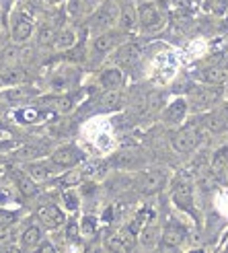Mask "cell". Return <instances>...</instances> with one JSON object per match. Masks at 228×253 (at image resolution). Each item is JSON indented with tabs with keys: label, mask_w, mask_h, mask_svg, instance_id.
I'll return each instance as SVG.
<instances>
[{
	"label": "cell",
	"mask_w": 228,
	"mask_h": 253,
	"mask_svg": "<svg viewBox=\"0 0 228 253\" xmlns=\"http://www.w3.org/2000/svg\"><path fill=\"white\" fill-rule=\"evenodd\" d=\"M39 95V88H35L27 83L23 84H15V86H8L4 91V99L10 101V103H21V101H29L33 97Z\"/></svg>",
	"instance_id": "cell-16"
},
{
	"label": "cell",
	"mask_w": 228,
	"mask_h": 253,
	"mask_svg": "<svg viewBox=\"0 0 228 253\" xmlns=\"http://www.w3.org/2000/svg\"><path fill=\"white\" fill-rule=\"evenodd\" d=\"M0 45H2V43H0Z\"/></svg>",
	"instance_id": "cell-37"
},
{
	"label": "cell",
	"mask_w": 228,
	"mask_h": 253,
	"mask_svg": "<svg viewBox=\"0 0 228 253\" xmlns=\"http://www.w3.org/2000/svg\"><path fill=\"white\" fill-rule=\"evenodd\" d=\"M66 235H68V239H76V237H80V222H68V226H66Z\"/></svg>",
	"instance_id": "cell-33"
},
{
	"label": "cell",
	"mask_w": 228,
	"mask_h": 253,
	"mask_svg": "<svg viewBox=\"0 0 228 253\" xmlns=\"http://www.w3.org/2000/svg\"><path fill=\"white\" fill-rule=\"evenodd\" d=\"M19 239V229L17 224H6L0 226V247H10Z\"/></svg>",
	"instance_id": "cell-24"
},
{
	"label": "cell",
	"mask_w": 228,
	"mask_h": 253,
	"mask_svg": "<svg viewBox=\"0 0 228 253\" xmlns=\"http://www.w3.org/2000/svg\"><path fill=\"white\" fill-rule=\"evenodd\" d=\"M35 216H37V220L41 222V226H45L47 231L60 229V226L64 224V220H66L64 210H62L58 204H54V202H43V204H39L37 210H35Z\"/></svg>",
	"instance_id": "cell-5"
},
{
	"label": "cell",
	"mask_w": 228,
	"mask_h": 253,
	"mask_svg": "<svg viewBox=\"0 0 228 253\" xmlns=\"http://www.w3.org/2000/svg\"><path fill=\"white\" fill-rule=\"evenodd\" d=\"M47 2H52V4H56V2H64V0H47Z\"/></svg>",
	"instance_id": "cell-35"
},
{
	"label": "cell",
	"mask_w": 228,
	"mask_h": 253,
	"mask_svg": "<svg viewBox=\"0 0 228 253\" xmlns=\"http://www.w3.org/2000/svg\"><path fill=\"white\" fill-rule=\"evenodd\" d=\"M171 198H173L175 206L179 208V210L193 214V210H195V204H193V187H191V183H189V179H185V177H179V179L173 183Z\"/></svg>",
	"instance_id": "cell-6"
},
{
	"label": "cell",
	"mask_w": 228,
	"mask_h": 253,
	"mask_svg": "<svg viewBox=\"0 0 228 253\" xmlns=\"http://www.w3.org/2000/svg\"><path fill=\"white\" fill-rule=\"evenodd\" d=\"M17 173V169L10 165V163H0V181H6V179H12Z\"/></svg>",
	"instance_id": "cell-31"
},
{
	"label": "cell",
	"mask_w": 228,
	"mask_h": 253,
	"mask_svg": "<svg viewBox=\"0 0 228 253\" xmlns=\"http://www.w3.org/2000/svg\"><path fill=\"white\" fill-rule=\"evenodd\" d=\"M201 142V122L199 124H181L177 126V130L171 132V146L175 153L187 155L193 153Z\"/></svg>",
	"instance_id": "cell-2"
},
{
	"label": "cell",
	"mask_w": 228,
	"mask_h": 253,
	"mask_svg": "<svg viewBox=\"0 0 228 253\" xmlns=\"http://www.w3.org/2000/svg\"><path fill=\"white\" fill-rule=\"evenodd\" d=\"M123 35V31L119 29V31H113V29H107V31H103V33H97L95 37H93V49L97 54H107V52H111L113 47H119L123 42L119 40V37Z\"/></svg>",
	"instance_id": "cell-13"
},
{
	"label": "cell",
	"mask_w": 228,
	"mask_h": 253,
	"mask_svg": "<svg viewBox=\"0 0 228 253\" xmlns=\"http://www.w3.org/2000/svg\"><path fill=\"white\" fill-rule=\"evenodd\" d=\"M49 161L54 165L64 171V169H72V167H78L82 163V150L76 148L74 144H64V146H58L52 155H49Z\"/></svg>",
	"instance_id": "cell-8"
},
{
	"label": "cell",
	"mask_w": 228,
	"mask_h": 253,
	"mask_svg": "<svg viewBox=\"0 0 228 253\" xmlns=\"http://www.w3.org/2000/svg\"><path fill=\"white\" fill-rule=\"evenodd\" d=\"M197 81L206 83V84H218L224 86L228 83V70L220 66H206L197 72Z\"/></svg>",
	"instance_id": "cell-17"
},
{
	"label": "cell",
	"mask_w": 228,
	"mask_h": 253,
	"mask_svg": "<svg viewBox=\"0 0 228 253\" xmlns=\"http://www.w3.org/2000/svg\"><path fill=\"white\" fill-rule=\"evenodd\" d=\"M41 103H43L41 107H45V109H56V111H60V113H66V111L72 109V99H70V97H64V95L45 97Z\"/></svg>",
	"instance_id": "cell-22"
},
{
	"label": "cell",
	"mask_w": 228,
	"mask_h": 253,
	"mask_svg": "<svg viewBox=\"0 0 228 253\" xmlns=\"http://www.w3.org/2000/svg\"><path fill=\"white\" fill-rule=\"evenodd\" d=\"M17 222H19V214H17V212L0 208V226H6V224H17Z\"/></svg>",
	"instance_id": "cell-30"
},
{
	"label": "cell",
	"mask_w": 228,
	"mask_h": 253,
	"mask_svg": "<svg viewBox=\"0 0 228 253\" xmlns=\"http://www.w3.org/2000/svg\"><path fill=\"white\" fill-rule=\"evenodd\" d=\"M224 97V86L218 84H206V83H197L191 84L185 95L189 111L193 113H206L212 107H216L220 103V99Z\"/></svg>",
	"instance_id": "cell-1"
},
{
	"label": "cell",
	"mask_w": 228,
	"mask_h": 253,
	"mask_svg": "<svg viewBox=\"0 0 228 253\" xmlns=\"http://www.w3.org/2000/svg\"><path fill=\"white\" fill-rule=\"evenodd\" d=\"M80 235H84V237H95V235H97V218L84 216V218L80 220Z\"/></svg>",
	"instance_id": "cell-29"
},
{
	"label": "cell",
	"mask_w": 228,
	"mask_h": 253,
	"mask_svg": "<svg viewBox=\"0 0 228 253\" xmlns=\"http://www.w3.org/2000/svg\"><path fill=\"white\" fill-rule=\"evenodd\" d=\"M169 181H171V175L167 169L150 167V169H144L136 175L134 187L144 196H154V194L162 192V189L169 185Z\"/></svg>",
	"instance_id": "cell-3"
},
{
	"label": "cell",
	"mask_w": 228,
	"mask_h": 253,
	"mask_svg": "<svg viewBox=\"0 0 228 253\" xmlns=\"http://www.w3.org/2000/svg\"><path fill=\"white\" fill-rule=\"evenodd\" d=\"M226 169H228V146H222L212 155V171L222 173Z\"/></svg>",
	"instance_id": "cell-25"
},
{
	"label": "cell",
	"mask_w": 228,
	"mask_h": 253,
	"mask_svg": "<svg viewBox=\"0 0 228 253\" xmlns=\"http://www.w3.org/2000/svg\"><path fill=\"white\" fill-rule=\"evenodd\" d=\"M117 25H119V29H121L123 33L134 31V29L138 27V8H134L132 4L121 6V12H119V21H117Z\"/></svg>",
	"instance_id": "cell-21"
},
{
	"label": "cell",
	"mask_w": 228,
	"mask_h": 253,
	"mask_svg": "<svg viewBox=\"0 0 228 253\" xmlns=\"http://www.w3.org/2000/svg\"><path fill=\"white\" fill-rule=\"evenodd\" d=\"M58 27L56 25H43V27L39 29V43L41 45H54V42H56V37H58Z\"/></svg>",
	"instance_id": "cell-27"
},
{
	"label": "cell",
	"mask_w": 228,
	"mask_h": 253,
	"mask_svg": "<svg viewBox=\"0 0 228 253\" xmlns=\"http://www.w3.org/2000/svg\"><path fill=\"white\" fill-rule=\"evenodd\" d=\"M226 251H228V243H226Z\"/></svg>",
	"instance_id": "cell-36"
},
{
	"label": "cell",
	"mask_w": 228,
	"mask_h": 253,
	"mask_svg": "<svg viewBox=\"0 0 228 253\" xmlns=\"http://www.w3.org/2000/svg\"><path fill=\"white\" fill-rule=\"evenodd\" d=\"M62 200L66 202V208L68 210H76V204H78V198H76V194L72 192V187H68L64 194H62Z\"/></svg>",
	"instance_id": "cell-32"
},
{
	"label": "cell",
	"mask_w": 228,
	"mask_h": 253,
	"mask_svg": "<svg viewBox=\"0 0 228 253\" xmlns=\"http://www.w3.org/2000/svg\"><path fill=\"white\" fill-rule=\"evenodd\" d=\"M74 45H76V35H74V31H72V29H60L56 42H54V47L68 52V49H72Z\"/></svg>",
	"instance_id": "cell-23"
},
{
	"label": "cell",
	"mask_w": 228,
	"mask_h": 253,
	"mask_svg": "<svg viewBox=\"0 0 228 253\" xmlns=\"http://www.w3.org/2000/svg\"><path fill=\"white\" fill-rule=\"evenodd\" d=\"M201 126L212 134H220L228 128V109H210L201 113Z\"/></svg>",
	"instance_id": "cell-12"
},
{
	"label": "cell",
	"mask_w": 228,
	"mask_h": 253,
	"mask_svg": "<svg viewBox=\"0 0 228 253\" xmlns=\"http://www.w3.org/2000/svg\"><path fill=\"white\" fill-rule=\"evenodd\" d=\"M25 173L31 175L35 181H41V179L52 177L54 173H58V167L52 161H31V163L25 165Z\"/></svg>",
	"instance_id": "cell-15"
},
{
	"label": "cell",
	"mask_w": 228,
	"mask_h": 253,
	"mask_svg": "<svg viewBox=\"0 0 228 253\" xmlns=\"http://www.w3.org/2000/svg\"><path fill=\"white\" fill-rule=\"evenodd\" d=\"M103 0H68L66 10L74 19H88Z\"/></svg>",
	"instance_id": "cell-14"
},
{
	"label": "cell",
	"mask_w": 228,
	"mask_h": 253,
	"mask_svg": "<svg viewBox=\"0 0 228 253\" xmlns=\"http://www.w3.org/2000/svg\"><path fill=\"white\" fill-rule=\"evenodd\" d=\"M187 239L185 226L179 222H167L158 237V247L160 249H179Z\"/></svg>",
	"instance_id": "cell-9"
},
{
	"label": "cell",
	"mask_w": 228,
	"mask_h": 253,
	"mask_svg": "<svg viewBox=\"0 0 228 253\" xmlns=\"http://www.w3.org/2000/svg\"><path fill=\"white\" fill-rule=\"evenodd\" d=\"M189 116V105L185 97H177L162 111V122L167 126H181Z\"/></svg>",
	"instance_id": "cell-10"
},
{
	"label": "cell",
	"mask_w": 228,
	"mask_h": 253,
	"mask_svg": "<svg viewBox=\"0 0 228 253\" xmlns=\"http://www.w3.org/2000/svg\"><path fill=\"white\" fill-rule=\"evenodd\" d=\"M35 29V23L33 19L27 15V12H17L15 17H12V25H10V37L15 43H23L27 42L31 33Z\"/></svg>",
	"instance_id": "cell-11"
},
{
	"label": "cell",
	"mask_w": 228,
	"mask_h": 253,
	"mask_svg": "<svg viewBox=\"0 0 228 253\" xmlns=\"http://www.w3.org/2000/svg\"><path fill=\"white\" fill-rule=\"evenodd\" d=\"M162 25V15H160V6H156V2H142L138 6V27H140L144 33L156 31Z\"/></svg>",
	"instance_id": "cell-7"
},
{
	"label": "cell",
	"mask_w": 228,
	"mask_h": 253,
	"mask_svg": "<svg viewBox=\"0 0 228 253\" xmlns=\"http://www.w3.org/2000/svg\"><path fill=\"white\" fill-rule=\"evenodd\" d=\"M35 251H39V253H49V251H54V245L52 243H49V241H43V239H41V243L39 245H37V249Z\"/></svg>",
	"instance_id": "cell-34"
},
{
	"label": "cell",
	"mask_w": 228,
	"mask_h": 253,
	"mask_svg": "<svg viewBox=\"0 0 228 253\" xmlns=\"http://www.w3.org/2000/svg\"><path fill=\"white\" fill-rule=\"evenodd\" d=\"M101 86L105 88V91H115V88H121L125 79H123V72L119 68H107L101 72V79H99Z\"/></svg>",
	"instance_id": "cell-20"
},
{
	"label": "cell",
	"mask_w": 228,
	"mask_h": 253,
	"mask_svg": "<svg viewBox=\"0 0 228 253\" xmlns=\"http://www.w3.org/2000/svg\"><path fill=\"white\" fill-rule=\"evenodd\" d=\"M119 12H121V6L115 0H103V2L97 6V10L88 17V29L95 35L103 33L107 29H113V25H117V21H119Z\"/></svg>",
	"instance_id": "cell-4"
},
{
	"label": "cell",
	"mask_w": 228,
	"mask_h": 253,
	"mask_svg": "<svg viewBox=\"0 0 228 253\" xmlns=\"http://www.w3.org/2000/svg\"><path fill=\"white\" fill-rule=\"evenodd\" d=\"M43 233H41V226L37 224H29L21 235H19V245L23 251H35L37 245L41 243Z\"/></svg>",
	"instance_id": "cell-19"
},
{
	"label": "cell",
	"mask_w": 228,
	"mask_h": 253,
	"mask_svg": "<svg viewBox=\"0 0 228 253\" xmlns=\"http://www.w3.org/2000/svg\"><path fill=\"white\" fill-rule=\"evenodd\" d=\"M138 56H140V47H138V43H130V42H125L117 47V58L119 60H125V62H130V60H136Z\"/></svg>",
	"instance_id": "cell-26"
},
{
	"label": "cell",
	"mask_w": 228,
	"mask_h": 253,
	"mask_svg": "<svg viewBox=\"0 0 228 253\" xmlns=\"http://www.w3.org/2000/svg\"><path fill=\"white\" fill-rule=\"evenodd\" d=\"M12 179H15L17 192H19L23 198H35L37 194H39V185H37V181L33 179L31 175L25 173V171H17Z\"/></svg>",
	"instance_id": "cell-18"
},
{
	"label": "cell",
	"mask_w": 228,
	"mask_h": 253,
	"mask_svg": "<svg viewBox=\"0 0 228 253\" xmlns=\"http://www.w3.org/2000/svg\"><path fill=\"white\" fill-rule=\"evenodd\" d=\"M23 83H27V74H25V70H10L0 79V84H8V86L23 84Z\"/></svg>",
	"instance_id": "cell-28"
}]
</instances>
